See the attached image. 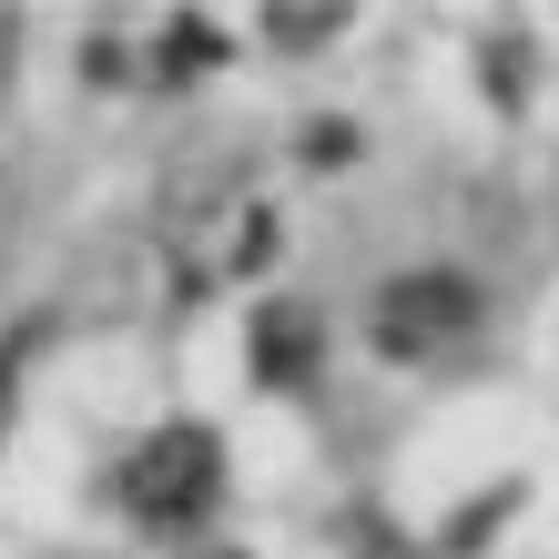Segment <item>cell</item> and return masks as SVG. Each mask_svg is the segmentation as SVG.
<instances>
[{
    "mask_svg": "<svg viewBox=\"0 0 559 559\" xmlns=\"http://www.w3.org/2000/svg\"><path fill=\"white\" fill-rule=\"evenodd\" d=\"M122 509L143 519V530H183V519H204L224 499V448L204 427H153V438L122 457Z\"/></svg>",
    "mask_w": 559,
    "mask_h": 559,
    "instance_id": "cell-1",
    "label": "cell"
},
{
    "mask_svg": "<svg viewBox=\"0 0 559 559\" xmlns=\"http://www.w3.org/2000/svg\"><path fill=\"white\" fill-rule=\"evenodd\" d=\"M478 325V285L448 275V265H417V275H386L377 285V346L386 356H438Z\"/></svg>",
    "mask_w": 559,
    "mask_h": 559,
    "instance_id": "cell-2",
    "label": "cell"
},
{
    "mask_svg": "<svg viewBox=\"0 0 559 559\" xmlns=\"http://www.w3.org/2000/svg\"><path fill=\"white\" fill-rule=\"evenodd\" d=\"M306 367H316V316L306 306H275L265 325H254V377H265V386H295Z\"/></svg>",
    "mask_w": 559,
    "mask_h": 559,
    "instance_id": "cell-3",
    "label": "cell"
},
{
    "mask_svg": "<svg viewBox=\"0 0 559 559\" xmlns=\"http://www.w3.org/2000/svg\"><path fill=\"white\" fill-rule=\"evenodd\" d=\"M336 31V11H316V0H285L275 11V41H325Z\"/></svg>",
    "mask_w": 559,
    "mask_h": 559,
    "instance_id": "cell-4",
    "label": "cell"
}]
</instances>
